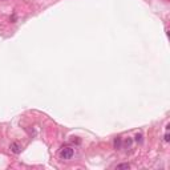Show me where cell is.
Masks as SVG:
<instances>
[{
    "label": "cell",
    "instance_id": "6da1fadb",
    "mask_svg": "<svg viewBox=\"0 0 170 170\" xmlns=\"http://www.w3.org/2000/svg\"><path fill=\"white\" fill-rule=\"evenodd\" d=\"M73 154H75V152H73V149L70 146L61 147V150H60V153H59L61 160H70V158L73 157Z\"/></svg>",
    "mask_w": 170,
    "mask_h": 170
},
{
    "label": "cell",
    "instance_id": "7a4b0ae2",
    "mask_svg": "<svg viewBox=\"0 0 170 170\" xmlns=\"http://www.w3.org/2000/svg\"><path fill=\"white\" fill-rule=\"evenodd\" d=\"M9 149H11V152H12V153H15V154H19V153L21 152V146H20V145H17V144H16V142H13V144H11Z\"/></svg>",
    "mask_w": 170,
    "mask_h": 170
},
{
    "label": "cell",
    "instance_id": "3957f363",
    "mask_svg": "<svg viewBox=\"0 0 170 170\" xmlns=\"http://www.w3.org/2000/svg\"><path fill=\"white\" fill-rule=\"evenodd\" d=\"M121 144H122L121 137H117V138H114V149H121Z\"/></svg>",
    "mask_w": 170,
    "mask_h": 170
},
{
    "label": "cell",
    "instance_id": "277c9868",
    "mask_svg": "<svg viewBox=\"0 0 170 170\" xmlns=\"http://www.w3.org/2000/svg\"><path fill=\"white\" fill-rule=\"evenodd\" d=\"M117 169H130L129 163H121V165H117Z\"/></svg>",
    "mask_w": 170,
    "mask_h": 170
},
{
    "label": "cell",
    "instance_id": "5b68a950",
    "mask_svg": "<svg viewBox=\"0 0 170 170\" xmlns=\"http://www.w3.org/2000/svg\"><path fill=\"white\" fill-rule=\"evenodd\" d=\"M134 138H136V141H137V142H142V134H141V133H137Z\"/></svg>",
    "mask_w": 170,
    "mask_h": 170
},
{
    "label": "cell",
    "instance_id": "8992f818",
    "mask_svg": "<svg viewBox=\"0 0 170 170\" xmlns=\"http://www.w3.org/2000/svg\"><path fill=\"white\" fill-rule=\"evenodd\" d=\"M169 139H170V138H169V131L166 130V133H165V141H166V142H169Z\"/></svg>",
    "mask_w": 170,
    "mask_h": 170
}]
</instances>
